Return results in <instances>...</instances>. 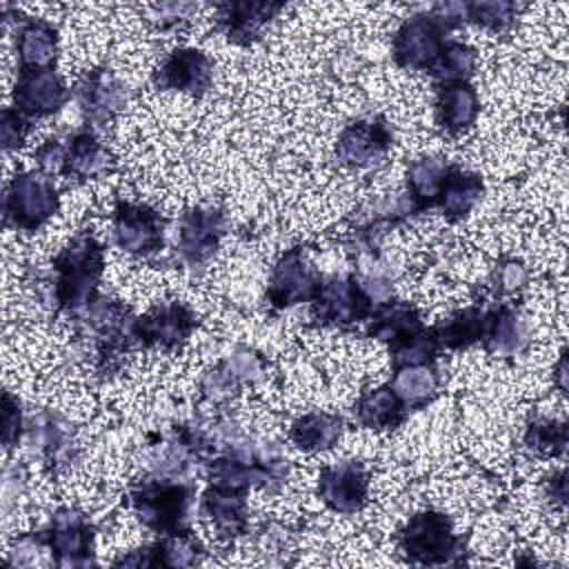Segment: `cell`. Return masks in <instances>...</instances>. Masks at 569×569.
I'll return each instance as SVG.
<instances>
[{"instance_id": "obj_13", "label": "cell", "mask_w": 569, "mask_h": 569, "mask_svg": "<svg viewBox=\"0 0 569 569\" xmlns=\"http://www.w3.org/2000/svg\"><path fill=\"white\" fill-rule=\"evenodd\" d=\"M227 216L218 207H193L180 218L178 256L189 267L207 264L220 247Z\"/></svg>"}, {"instance_id": "obj_26", "label": "cell", "mask_w": 569, "mask_h": 569, "mask_svg": "<svg viewBox=\"0 0 569 569\" xmlns=\"http://www.w3.org/2000/svg\"><path fill=\"white\" fill-rule=\"evenodd\" d=\"M407 416V407L391 385H378L360 393L353 407V418L367 429H393Z\"/></svg>"}, {"instance_id": "obj_6", "label": "cell", "mask_w": 569, "mask_h": 569, "mask_svg": "<svg viewBox=\"0 0 569 569\" xmlns=\"http://www.w3.org/2000/svg\"><path fill=\"white\" fill-rule=\"evenodd\" d=\"M42 547L51 551V558L60 567L89 565L93 556V525L76 507L58 509L49 525L36 533Z\"/></svg>"}, {"instance_id": "obj_16", "label": "cell", "mask_w": 569, "mask_h": 569, "mask_svg": "<svg viewBox=\"0 0 569 569\" xmlns=\"http://www.w3.org/2000/svg\"><path fill=\"white\" fill-rule=\"evenodd\" d=\"M69 96L71 91L53 67L18 71V80L13 87V107L29 120L53 116L64 107Z\"/></svg>"}, {"instance_id": "obj_24", "label": "cell", "mask_w": 569, "mask_h": 569, "mask_svg": "<svg viewBox=\"0 0 569 569\" xmlns=\"http://www.w3.org/2000/svg\"><path fill=\"white\" fill-rule=\"evenodd\" d=\"M342 429L345 422L340 416L327 411H309L291 422L289 440L302 453H318L338 445Z\"/></svg>"}, {"instance_id": "obj_2", "label": "cell", "mask_w": 569, "mask_h": 569, "mask_svg": "<svg viewBox=\"0 0 569 569\" xmlns=\"http://www.w3.org/2000/svg\"><path fill=\"white\" fill-rule=\"evenodd\" d=\"M191 500L193 489L187 482L167 476L140 480L127 493V502L140 522L160 536H173L189 529Z\"/></svg>"}, {"instance_id": "obj_34", "label": "cell", "mask_w": 569, "mask_h": 569, "mask_svg": "<svg viewBox=\"0 0 569 569\" xmlns=\"http://www.w3.org/2000/svg\"><path fill=\"white\" fill-rule=\"evenodd\" d=\"M224 369L240 382V385H247V382H256L258 378H262L264 369H267V362L264 358L249 349V347H240L236 349L229 358L222 360Z\"/></svg>"}, {"instance_id": "obj_38", "label": "cell", "mask_w": 569, "mask_h": 569, "mask_svg": "<svg viewBox=\"0 0 569 569\" xmlns=\"http://www.w3.org/2000/svg\"><path fill=\"white\" fill-rule=\"evenodd\" d=\"M565 496H567V482H565V471L560 469V471L551 473V478L547 480V498L562 505Z\"/></svg>"}, {"instance_id": "obj_33", "label": "cell", "mask_w": 569, "mask_h": 569, "mask_svg": "<svg viewBox=\"0 0 569 569\" xmlns=\"http://www.w3.org/2000/svg\"><path fill=\"white\" fill-rule=\"evenodd\" d=\"M529 280V271L527 267L516 260V258H502L493 271H491V278H489V287L493 291V296H513L518 293Z\"/></svg>"}, {"instance_id": "obj_35", "label": "cell", "mask_w": 569, "mask_h": 569, "mask_svg": "<svg viewBox=\"0 0 569 569\" xmlns=\"http://www.w3.org/2000/svg\"><path fill=\"white\" fill-rule=\"evenodd\" d=\"M31 131V120L20 113L16 107H4L2 111V122H0V133H2V149L13 151L20 149Z\"/></svg>"}, {"instance_id": "obj_31", "label": "cell", "mask_w": 569, "mask_h": 569, "mask_svg": "<svg viewBox=\"0 0 569 569\" xmlns=\"http://www.w3.org/2000/svg\"><path fill=\"white\" fill-rule=\"evenodd\" d=\"M476 51L467 42L447 40L431 73L440 80H469V76L476 69Z\"/></svg>"}, {"instance_id": "obj_21", "label": "cell", "mask_w": 569, "mask_h": 569, "mask_svg": "<svg viewBox=\"0 0 569 569\" xmlns=\"http://www.w3.org/2000/svg\"><path fill=\"white\" fill-rule=\"evenodd\" d=\"M113 167L111 151L102 144V140L89 131L80 129L64 138V178L87 180L107 173Z\"/></svg>"}, {"instance_id": "obj_27", "label": "cell", "mask_w": 569, "mask_h": 569, "mask_svg": "<svg viewBox=\"0 0 569 569\" xmlns=\"http://www.w3.org/2000/svg\"><path fill=\"white\" fill-rule=\"evenodd\" d=\"M451 169H453L451 162H447L445 158H436V156H425V158H416L409 162L405 191L413 200V204L418 207L420 213L425 209L436 207L438 193H440Z\"/></svg>"}, {"instance_id": "obj_10", "label": "cell", "mask_w": 569, "mask_h": 569, "mask_svg": "<svg viewBox=\"0 0 569 569\" xmlns=\"http://www.w3.org/2000/svg\"><path fill=\"white\" fill-rule=\"evenodd\" d=\"M311 305L313 318L322 327H347L367 320L373 313V302L362 291L356 273L322 280Z\"/></svg>"}, {"instance_id": "obj_32", "label": "cell", "mask_w": 569, "mask_h": 569, "mask_svg": "<svg viewBox=\"0 0 569 569\" xmlns=\"http://www.w3.org/2000/svg\"><path fill=\"white\" fill-rule=\"evenodd\" d=\"M518 4L513 2H467V22L489 31H507L516 20Z\"/></svg>"}, {"instance_id": "obj_5", "label": "cell", "mask_w": 569, "mask_h": 569, "mask_svg": "<svg viewBox=\"0 0 569 569\" xmlns=\"http://www.w3.org/2000/svg\"><path fill=\"white\" fill-rule=\"evenodd\" d=\"M449 29L429 11L400 22L391 40V56L400 69L431 73L445 47Z\"/></svg>"}, {"instance_id": "obj_23", "label": "cell", "mask_w": 569, "mask_h": 569, "mask_svg": "<svg viewBox=\"0 0 569 569\" xmlns=\"http://www.w3.org/2000/svg\"><path fill=\"white\" fill-rule=\"evenodd\" d=\"M427 327L422 322V316L411 305L387 302L369 316L367 336L387 342L391 349V347L418 336Z\"/></svg>"}, {"instance_id": "obj_37", "label": "cell", "mask_w": 569, "mask_h": 569, "mask_svg": "<svg viewBox=\"0 0 569 569\" xmlns=\"http://www.w3.org/2000/svg\"><path fill=\"white\" fill-rule=\"evenodd\" d=\"M156 9H158V18H153L156 27L167 31V29H176L180 22L189 20V13L196 11L198 7L196 4H176L173 2V4H160Z\"/></svg>"}, {"instance_id": "obj_17", "label": "cell", "mask_w": 569, "mask_h": 569, "mask_svg": "<svg viewBox=\"0 0 569 569\" xmlns=\"http://www.w3.org/2000/svg\"><path fill=\"white\" fill-rule=\"evenodd\" d=\"M247 491L213 482L200 500V513L211 522L220 540H236L247 533Z\"/></svg>"}, {"instance_id": "obj_30", "label": "cell", "mask_w": 569, "mask_h": 569, "mask_svg": "<svg viewBox=\"0 0 569 569\" xmlns=\"http://www.w3.org/2000/svg\"><path fill=\"white\" fill-rule=\"evenodd\" d=\"M525 449L533 456L556 458L567 447V425L547 416H536L527 422L522 436Z\"/></svg>"}, {"instance_id": "obj_20", "label": "cell", "mask_w": 569, "mask_h": 569, "mask_svg": "<svg viewBox=\"0 0 569 569\" xmlns=\"http://www.w3.org/2000/svg\"><path fill=\"white\" fill-rule=\"evenodd\" d=\"M18 69H51L58 58V31L44 18H20L16 29Z\"/></svg>"}, {"instance_id": "obj_7", "label": "cell", "mask_w": 569, "mask_h": 569, "mask_svg": "<svg viewBox=\"0 0 569 569\" xmlns=\"http://www.w3.org/2000/svg\"><path fill=\"white\" fill-rule=\"evenodd\" d=\"M113 244L129 256H151L162 249L164 218L149 204L120 200L111 213Z\"/></svg>"}, {"instance_id": "obj_3", "label": "cell", "mask_w": 569, "mask_h": 569, "mask_svg": "<svg viewBox=\"0 0 569 569\" xmlns=\"http://www.w3.org/2000/svg\"><path fill=\"white\" fill-rule=\"evenodd\" d=\"M398 551L411 565H447L462 553V538L447 513L425 509L400 527Z\"/></svg>"}, {"instance_id": "obj_9", "label": "cell", "mask_w": 569, "mask_h": 569, "mask_svg": "<svg viewBox=\"0 0 569 569\" xmlns=\"http://www.w3.org/2000/svg\"><path fill=\"white\" fill-rule=\"evenodd\" d=\"M322 276L309 267L302 247L287 249L273 264L267 282V300L273 309H289L300 302H313Z\"/></svg>"}, {"instance_id": "obj_28", "label": "cell", "mask_w": 569, "mask_h": 569, "mask_svg": "<svg viewBox=\"0 0 569 569\" xmlns=\"http://www.w3.org/2000/svg\"><path fill=\"white\" fill-rule=\"evenodd\" d=\"M482 191H485V182L478 173L462 171L460 167L453 164V169L449 171L438 193L436 207L442 211L445 220L458 222L478 204Z\"/></svg>"}, {"instance_id": "obj_18", "label": "cell", "mask_w": 569, "mask_h": 569, "mask_svg": "<svg viewBox=\"0 0 569 569\" xmlns=\"http://www.w3.org/2000/svg\"><path fill=\"white\" fill-rule=\"evenodd\" d=\"M436 122L449 136H460L473 127L480 113L478 91L469 80H440L433 102Z\"/></svg>"}, {"instance_id": "obj_1", "label": "cell", "mask_w": 569, "mask_h": 569, "mask_svg": "<svg viewBox=\"0 0 569 569\" xmlns=\"http://www.w3.org/2000/svg\"><path fill=\"white\" fill-rule=\"evenodd\" d=\"M51 300L67 316H82L96 300L104 269V249L91 233H78L53 258Z\"/></svg>"}, {"instance_id": "obj_25", "label": "cell", "mask_w": 569, "mask_h": 569, "mask_svg": "<svg viewBox=\"0 0 569 569\" xmlns=\"http://www.w3.org/2000/svg\"><path fill=\"white\" fill-rule=\"evenodd\" d=\"M487 320H489V309H482L480 305H469L447 316L445 320H440L436 327H431V331L440 349L462 351L476 342H482Z\"/></svg>"}, {"instance_id": "obj_11", "label": "cell", "mask_w": 569, "mask_h": 569, "mask_svg": "<svg viewBox=\"0 0 569 569\" xmlns=\"http://www.w3.org/2000/svg\"><path fill=\"white\" fill-rule=\"evenodd\" d=\"M393 144V131L385 118H360L347 124L336 140V158L351 169H369L385 162Z\"/></svg>"}, {"instance_id": "obj_22", "label": "cell", "mask_w": 569, "mask_h": 569, "mask_svg": "<svg viewBox=\"0 0 569 569\" xmlns=\"http://www.w3.org/2000/svg\"><path fill=\"white\" fill-rule=\"evenodd\" d=\"M529 322L516 307L500 305L489 309V320L482 336V345L489 353L516 356L529 345Z\"/></svg>"}, {"instance_id": "obj_19", "label": "cell", "mask_w": 569, "mask_h": 569, "mask_svg": "<svg viewBox=\"0 0 569 569\" xmlns=\"http://www.w3.org/2000/svg\"><path fill=\"white\" fill-rule=\"evenodd\" d=\"M282 9L280 2H224L218 4V24L231 42L249 44Z\"/></svg>"}, {"instance_id": "obj_36", "label": "cell", "mask_w": 569, "mask_h": 569, "mask_svg": "<svg viewBox=\"0 0 569 569\" xmlns=\"http://www.w3.org/2000/svg\"><path fill=\"white\" fill-rule=\"evenodd\" d=\"M22 429H24V418H22L20 400L11 391H4V411H2V445H4V449H11L20 442Z\"/></svg>"}, {"instance_id": "obj_14", "label": "cell", "mask_w": 569, "mask_h": 569, "mask_svg": "<svg viewBox=\"0 0 569 569\" xmlns=\"http://www.w3.org/2000/svg\"><path fill=\"white\" fill-rule=\"evenodd\" d=\"M73 96L91 127H107L127 104V87L109 69L84 71L73 87Z\"/></svg>"}, {"instance_id": "obj_12", "label": "cell", "mask_w": 569, "mask_h": 569, "mask_svg": "<svg viewBox=\"0 0 569 569\" xmlns=\"http://www.w3.org/2000/svg\"><path fill=\"white\" fill-rule=\"evenodd\" d=\"M318 498L333 513H358L369 498V473L358 460L325 465L318 476Z\"/></svg>"}, {"instance_id": "obj_39", "label": "cell", "mask_w": 569, "mask_h": 569, "mask_svg": "<svg viewBox=\"0 0 569 569\" xmlns=\"http://www.w3.org/2000/svg\"><path fill=\"white\" fill-rule=\"evenodd\" d=\"M553 378H556V385L560 391L567 389V353L562 351L556 367H553Z\"/></svg>"}, {"instance_id": "obj_15", "label": "cell", "mask_w": 569, "mask_h": 569, "mask_svg": "<svg viewBox=\"0 0 569 569\" xmlns=\"http://www.w3.org/2000/svg\"><path fill=\"white\" fill-rule=\"evenodd\" d=\"M153 82L164 91H180L189 96H204L213 82L211 58L196 47L173 49L153 73Z\"/></svg>"}, {"instance_id": "obj_4", "label": "cell", "mask_w": 569, "mask_h": 569, "mask_svg": "<svg viewBox=\"0 0 569 569\" xmlns=\"http://www.w3.org/2000/svg\"><path fill=\"white\" fill-rule=\"evenodd\" d=\"M60 209V196L51 176L20 171L11 178L4 196V222L20 231H38Z\"/></svg>"}, {"instance_id": "obj_8", "label": "cell", "mask_w": 569, "mask_h": 569, "mask_svg": "<svg viewBox=\"0 0 569 569\" xmlns=\"http://www.w3.org/2000/svg\"><path fill=\"white\" fill-rule=\"evenodd\" d=\"M196 327H198L196 311L180 300H169L140 318H133L131 342L147 349L158 347V349L171 351L182 347L191 338Z\"/></svg>"}, {"instance_id": "obj_29", "label": "cell", "mask_w": 569, "mask_h": 569, "mask_svg": "<svg viewBox=\"0 0 569 569\" xmlns=\"http://www.w3.org/2000/svg\"><path fill=\"white\" fill-rule=\"evenodd\" d=\"M402 405L409 409H422L427 407L436 396L440 387V376L433 362L429 365H411L393 369V378L389 382Z\"/></svg>"}]
</instances>
